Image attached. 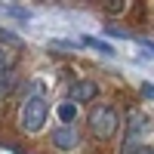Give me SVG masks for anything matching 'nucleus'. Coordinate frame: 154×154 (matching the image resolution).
Wrapping results in <instances>:
<instances>
[{"label": "nucleus", "mask_w": 154, "mask_h": 154, "mask_svg": "<svg viewBox=\"0 0 154 154\" xmlns=\"http://www.w3.org/2000/svg\"><path fill=\"white\" fill-rule=\"evenodd\" d=\"M49 117V102L43 96H31V99H25V105H22V130H28V133H40L43 130V123Z\"/></svg>", "instance_id": "obj_1"}, {"label": "nucleus", "mask_w": 154, "mask_h": 154, "mask_svg": "<svg viewBox=\"0 0 154 154\" xmlns=\"http://www.w3.org/2000/svg\"><path fill=\"white\" fill-rule=\"evenodd\" d=\"M117 123H120V117L111 105H96L89 111V133L96 139H111L117 133Z\"/></svg>", "instance_id": "obj_2"}, {"label": "nucleus", "mask_w": 154, "mask_h": 154, "mask_svg": "<svg viewBox=\"0 0 154 154\" xmlns=\"http://www.w3.org/2000/svg\"><path fill=\"white\" fill-rule=\"evenodd\" d=\"M148 133H151V117L142 114V111H130V117H126V133H123V139H126L123 148L142 145V139H145Z\"/></svg>", "instance_id": "obj_3"}, {"label": "nucleus", "mask_w": 154, "mask_h": 154, "mask_svg": "<svg viewBox=\"0 0 154 154\" xmlns=\"http://www.w3.org/2000/svg\"><path fill=\"white\" fill-rule=\"evenodd\" d=\"M77 142H80V136H77L74 126H56V130H53V145L59 151H74Z\"/></svg>", "instance_id": "obj_4"}, {"label": "nucleus", "mask_w": 154, "mask_h": 154, "mask_svg": "<svg viewBox=\"0 0 154 154\" xmlns=\"http://www.w3.org/2000/svg\"><path fill=\"white\" fill-rule=\"evenodd\" d=\"M96 96H99L96 80H74L71 83V102H74V105H77V102H89Z\"/></svg>", "instance_id": "obj_5"}, {"label": "nucleus", "mask_w": 154, "mask_h": 154, "mask_svg": "<svg viewBox=\"0 0 154 154\" xmlns=\"http://www.w3.org/2000/svg\"><path fill=\"white\" fill-rule=\"evenodd\" d=\"M56 114H59V120H62V126H71L74 120H77V105L71 99H65V102H59V108H56Z\"/></svg>", "instance_id": "obj_6"}, {"label": "nucleus", "mask_w": 154, "mask_h": 154, "mask_svg": "<svg viewBox=\"0 0 154 154\" xmlns=\"http://www.w3.org/2000/svg\"><path fill=\"white\" fill-rule=\"evenodd\" d=\"M16 83H19V77L12 74V68H9V71H0V96L12 93V89H16Z\"/></svg>", "instance_id": "obj_7"}, {"label": "nucleus", "mask_w": 154, "mask_h": 154, "mask_svg": "<svg viewBox=\"0 0 154 154\" xmlns=\"http://www.w3.org/2000/svg\"><path fill=\"white\" fill-rule=\"evenodd\" d=\"M83 43H86V46H93V49H99L102 56H114V46L105 43V40H99V37H83Z\"/></svg>", "instance_id": "obj_8"}, {"label": "nucleus", "mask_w": 154, "mask_h": 154, "mask_svg": "<svg viewBox=\"0 0 154 154\" xmlns=\"http://www.w3.org/2000/svg\"><path fill=\"white\" fill-rule=\"evenodd\" d=\"M120 154H154V145L142 142V145H130V148H123Z\"/></svg>", "instance_id": "obj_9"}, {"label": "nucleus", "mask_w": 154, "mask_h": 154, "mask_svg": "<svg viewBox=\"0 0 154 154\" xmlns=\"http://www.w3.org/2000/svg\"><path fill=\"white\" fill-rule=\"evenodd\" d=\"M6 12H9V16H16L19 22H28V19H31V16H28V9H16V3H9Z\"/></svg>", "instance_id": "obj_10"}, {"label": "nucleus", "mask_w": 154, "mask_h": 154, "mask_svg": "<svg viewBox=\"0 0 154 154\" xmlns=\"http://www.w3.org/2000/svg\"><path fill=\"white\" fill-rule=\"evenodd\" d=\"M9 68H12V56L0 46V71H9Z\"/></svg>", "instance_id": "obj_11"}, {"label": "nucleus", "mask_w": 154, "mask_h": 154, "mask_svg": "<svg viewBox=\"0 0 154 154\" xmlns=\"http://www.w3.org/2000/svg\"><path fill=\"white\" fill-rule=\"evenodd\" d=\"M145 46H148V49H154V40H145Z\"/></svg>", "instance_id": "obj_12"}]
</instances>
